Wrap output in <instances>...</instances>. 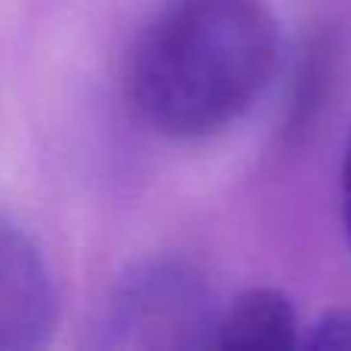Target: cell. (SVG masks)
Returning a JSON list of instances; mask_svg holds the SVG:
<instances>
[{
  "label": "cell",
  "mask_w": 351,
  "mask_h": 351,
  "mask_svg": "<svg viewBox=\"0 0 351 351\" xmlns=\"http://www.w3.org/2000/svg\"><path fill=\"white\" fill-rule=\"evenodd\" d=\"M299 317L293 302L280 290L253 287L241 293L228 308L219 311L216 346L247 351H284L299 348Z\"/></svg>",
  "instance_id": "277c9868"
},
{
  "label": "cell",
  "mask_w": 351,
  "mask_h": 351,
  "mask_svg": "<svg viewBox=\"0 0 351 351\" xmlns=\"http://www.w3.org/2000/svg\"><path fill=\"white\" fill-rule=\"evenodd\" d=\"M278 65L268 0H160L130 49L127 93L154 133L206 139L265 96Z\"/></svg>",
  "instance_id": "6da1fadb"
},
{
  "label": "cell",
  "mask_w": 351,
  "mask_h": 351,
  "mask_svg": "<svg viewBox=\"0 0 351 351\" xmlns=\"http://www.w3.org/2000/svg\"><path fill=\"white\" fill-rule=\"evenodd\" d=\"M342 228H346V241L351 250V133L346 142V154H342Z\"/></svg>",
  "instance_id": "8992f818"
},
{
  "label": "cell",
  "mask_w": 351,
  "mask_h": 351,
  "mask_svg": "<svg viewBox=\"0 0 351 351\" xmlns=\"http://www.w3.org/2000/svg\"><path fill=\"white\" fill-rule=\"evenodd\" d=\"M219 305L188 262L148 259L111 290L99 317V348H206L216 346Z\"/></svg>",
  "instance_id": "7a4b0ae2"
},
{
  "label": "cell",
  "mask_w": 351,
  "mask_h": 351,
  "mask_svg": "<svg viewBox=\"0 0 351 351\" xmlns=\"http://www.w3.org/2000/svg\"><path fill=\"white\" fill-rule=\"evenodd\" d=\"M299 348H351V308H330L302 336Z\"/></svg>",
  "instance_id": "5b68a950"
},
{
  "label": "cell",
  "mask_w": 351,
  "mask_h": 351,
  "mask_svg": "<svg viewBox=\"0 0 351 351\" xmlns=\"http://www.w3.org/2000/svg\"><path fill=\"white\" fill-rule=\"evenodd\" d=\"M59 327V290L40 243L0 213V351L49 346Z\"/></svg>",
  "instance_id": "3957f363"
}]
</instances>
